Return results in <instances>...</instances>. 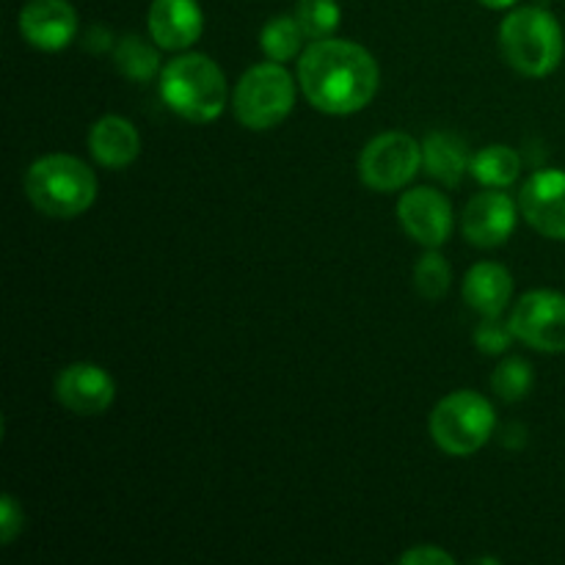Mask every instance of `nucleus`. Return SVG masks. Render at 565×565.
Here are the masks:
<instances>
[{
	"mask_svg": "<svg viewBox=\"0 0 565 565\" xmlns=\"http://www.w3.org/2000/svg\"><path fill=\"white\" fill-rule=\"evenodd\" d=\"M379 83V61L348 39H318L298 55V86L323 114L348 116L367 108Z\"/></svg>",
	"mask_w": 565,
	"mask_h": 565,
	"instance_id": "nucleus-1",
	"label": "nucleus"
},
{
	"mask_svg": "<svg viewBox=\"0 0 565 565\" xmlns=\"http://www.w3.org/2000/svg\"><path fill=\"white\" fill-rule=\"evenodd\" d=\"M25 193L39 213L50 218H75L97 199V177L75 154H44L28 166Z\"/></svg>",
	"mask_w": 565,
	"mask_h": 565,
	"instance_id": "nucleus-2",
	"label": "nucleus"
},
{
	"mask_svg": "<svg viewBox=\"0 0 565 565\" xmlns=\"http://www.w3.org/2000/svg\"><path fill=\"white\" fill-rule=\"evenodd\" d=\"M160 97L182 119L207 125L226 105V77L207 55L182 53L160 70Z\"/></svg>",
	"mask_w": 565,
	"mask_h": 565,
	"instance_id": "nucleus-3",
	"label": "nucleus"
},
{
	"mask_svg": "<svg viewBox=\"0 0 565 565\" xmlns=\"http://www.w3.org/2000/svg\"><path fill=\"white\" fill-rule=\"evenodd\" d=\"M500 47L519 75L546 77L561 66L565 36L552 11L541 6H522L502 20Z\"/></svg>",
	"mask_w": 565,
	"mask_h": 565,
	"instance_id": "nucleus-4",
	"label": "nucleus"
},
{
	"mask_svg": "<svg viewBox=\"0 0 565 565\" xmlns=\"http://www.w3.org/2000/svg\"><path fill=\"white\" fill-rule=\"evenodd\" d=\"M497 428V412L480 392L458 390L441 397L430 412V436L447 456H472Z\"/></svg>",
	"mask_w": 565,
	"mask_h": 565,
	"instance_id": "nucleus-5",
	"label": "nucleus"
},
{
	"mask_svg": "<svg viewBox=\"0 0 565 565\" xmlns=\"http://www.w3.org/2000/svg\"><path fill=\"white\" fill-rule=\"evenodd\" d=\"M296 94V77L290 75V70L279 61H265L252 66L237 81L232 92V108L237 121L248 130H270L292 114Z\"/></svg>",
	"mask_w": 565,
	"mask_h": 565,
	"instance_id": "nucleus-6",
	"label": "nucleus"
},
{
	"mask_svg": "<svg viewBox=\"0 0 565 565\" xmlns=\"http://www.w3.org/2000/svg\"><path fill=\"white\" fill-rule=\"evenodd\" d=\"M423 169V147L408 132H381L370 138L359 154V177L370 191L392 193L417 177Z\"/></svg>",
	"mask_w": 565,
	"mask_h": 565,
	"instance_id": "nucleus-7",
	"label": "nucleus"
},
{
	"mask_svg": "<svg viewBox=\"0 0 565 565\" xmlns=\"http://www.w3.org/2000/svg\"><path fill=\"white\" fill-rule=\"evenodd\" d=\"M513 337L533 351L565 353V296L557 290L524 292L511 312Z\"/></svg>",
	"mask_w": 565,
	"mask_h": 565,
	"instance_id": "nucleus-8",
	"label": "nucleus"
},
{
	"mask_svg": "<svg viewBox=\"0 0 565 565\" xmlns=\"http://www.w3.org/2000/svg\"><path fill=\"white\" fill-rule=\"evenodd\" d=\"M397 218H401L406 235L425 248L445 246L456 226L450 199L428 185L403 193L397 202Z\"/></svg>",
	"mask_w": 565,
	"mask_h": 565,
	"instance_id": "nucleus-9",
	"label": "nucleus"
},
{
	"mask_svg": "<svg viewBox=\"0 0 565 565\" xmlns=\"http://www.w3.org/2000/svg\"><path fill=\"white\" fill-rule=\"evenodd\" d=\"M519 210L539 235L565 241V171H535L519 193Z\"/></svg>",
	"mask_w": 565,
	"mask_h": 565,
	"instance_id": "nucleus-10",
	"label": "nucleus"
},
{
	"mask_svg": "<svg viewBox=\"0 0 565 565\" xmlns=\"http://www.w3.org/2000/svg\"><path fill=\"white\" fill-rule=\"evenodd\" d=\"M519 204L502 188L480 191L463 210V237L478 248L502 246L516 230Z\"/></svg>",
	"mask_w": 565,
	"mask_h": 565,
	"instance_id": "nucleus-11",
	"label": "nucleus"
},
{
	"mask_svg": "<svg viewBox=\"0 0 565 565\" xmlns=\"http://www.w3.org/2000/svg\"><path fill=\"white\" fill-rule=\"evenodd\" d=\"M55 397L66 412L94 417L110 408L116 397V381L94 362L66 364L55 379Z\"/></svg>",
	"mask_w": 565,
	"mask_h": 565,
	"instance_id": "nucleus-12",
	"label": "nucleus"
},
{
	"mask_svg": "<svg viewBox=\"0 0 565 565\" xmlns=\"http://www.w3.org/2000/svg\"><path fill=\"white\" fill-rule=\"evenodd\" d=\"M20 33L36 50H64L77 36V11L70 0H28L20 11Z\"/></svg>",
	"mask_w": 565,
	"mask_h": 565,
	"instance_id": "nucleus-13",
	"label": "nucleus"
},
{
	"mask_svg": "<svg viewBox=\"0 0 565 565\" xmlns=\"http://www.w3.org/2000/svg\"><path fill=\"white\" fill-rule=\"evenodd\" d=\"M147 31L160 50H188L204 31L202 6L196 0H152Z\"/></svg>",
	"mask_w": 565,
	"mask_h": 565,
	"instance_id": "nucleus-14",
	"label": "nucleus"
},
{
	"mask_svg": "<svg viewBox=\"0 0 565 565\" xmlns=\"http://www.w3.org/2000/svg\"><path fill=\"white\" fill-rule=\"evenodd\" d=\"M88 149L94 160L105 169H125L141 152V136L130 119L119 114H108L97 119L88 130Z\"/></svg>",
	"mask_w": 565,
	"mask_h": 565,
	"instance_id": "nucleus-15",
	"label": "nucleus"
},
{
	"mask_svg": "<svg viewBox=\"0 0 565 565\" xmlns=\"http://www.w3.org/2000/svg\"><path fill=\"white\" fill-rule=\"evenodd\" d=\"M513 296V276L500 263H478L463 279V298L480 318H500Z\"/></svg>",
	"mask_w": 565,
	"mask_h": 565,
	"instance_id": "nucleus-16",
	"label": "nucleus"
},
{
	"mask_svg": "<svg viewBox=\"0 0 565 565\" xmlns=\"http://www.w3.org/2000/svg\"><path fill=\"white\" fill-rule=\"evenodd\" d=\"M423 169L445 185H458L472 169V154L452 132H430L423 141Z\"/></svg>",
	"mask_w": 565,
	"mask_h": 565,
	"instance_id": "nucleus-17",
	"label": "nucleus"
},
{
	"mask_svg": "<svg viewBox=\"0 0 565 565\" xmlns=\"http://www.w3.org/2000/svg\"><path fill=\"white\" fill-rule=\"evenodd\" d=\"M469 174L486 188H508L522 174V158H519L516 149L505 147V143H491V147L472 154Z\"/></svg>",
	"mask_w": 565,
	"mask_h": 565,
	"instance_id": "nucleus-18",
	"label": "nucleus"
},
{
	"mask_svg": "<svg viewBox=\"0 0 565 565\" xmlns=\"http://www.w3.org/2000/svg\"><path fill=\"white\" fill-rule=\"evenodd\" d=\"M303 39H307V33H303L296 14H279L263 25V31H259V47H263V53L270 61L287 64V61L298 58L303 53Z\"/></svg>",
	"mask_w": 565,
	"mask_h": 565,
	"instance_id": "nucleus-19",
	"label": "nucleus"
},
{
	"mask_svg": "<svg viewBox=\"0 0 565 565\" xmlns=\"http://www.w3.org/2000/svg\"><path fill=\"white\" fill-rule=\"evenodd\" d=\"M152 44H149L147 39L136 36V33L119 39V44H116V50H114V61H116V66H119L121 75L130 77V81H136V83L152 81L154 72H158V64H160L158 50H154Z\"/></svg>",
	"mask_w": 565,
	"mask_h": 565,
	"instance_id": "nucleus-20",
	"label": "nucleus"
},
{
	"mask_svg": "<svg viewBox=\"0 0 565 565\" xmlns=\"http://www.w3.org/2000/svg\"><path fill=\"white\" fill-rule=\"evenodd\" d=\"M296 20L301 22L309 42L334 36L342 22V9L337 0H298Z\"/></svg>",
	"mask_w": 565,
	"mask_h": 565,
	"instance_id": "nucleus-21",
	"label": "nucleus"
},
{
	"mask_svg": "<svg viewBox=\"0 0 565 565\" xmlns=\"http://www.w3.org/2000/svg\"><path fill=\"white\" fill-rule=\"evenodd\" d=\"M533 367L524 359L508 356L505 362L497 364L494 375H491V390H494L500 401L516 403L527 397V392L533 390Z\"/></svg>",
	"mask_w": 565,
	"mask_h": 565,
	"instance_id": "nucleus-22",
	"label": "nucleus"
},
{
	"mask_svg": "<svg viewBox=\"0 0 565 565\" xmlns=\"http://www.w3.org/2000/svg\"><path fill=\"white\" fill-rule=\"evenodd\" d=\"M450 285L452 268L441 254L430 248L425 257L417 259V265H414V287H417L419 296L428 298V301H439L441 296H447Z\"/></svg>",
	"mask_w": 565,
	"mask_h": 565,
	"instance_id": "nucleus-23",
	"label": "nucleus"
},
{
	"mask_svg": "<svg viewBox=\"0 0 565 565\" xmlns=\"http://www.w3.org/2000/svg\"><path fill=\"white\" fill-rule=\"evenodd\" d=\"M513 340H516V337H513L511 323H505L502 315L500 318H483L478 329H475V345H478V351L486 353V356L505 353Z\"/></svg>",
	"mask_w": 565,
	"mask_h": 565,
	"instance_id": "nucleus-24",
	"label": "nucleus"
},
{
	"mask_svg": "<svg viewBox=\"0 0 565 565\" xmlns=\"http://www.w3.org/2000/svg\"><path fill=\"white\" fill-rule=\"evenodd\" d=\"M22 530V508L17 497L3 494V508H0V541L11 544L14 535Z\"/></svg>",
	"mask_w": 565,
	"mask_h": 565,
	"instance_id": "nucleus-25",
	"label": "nucleus"
},
{
	"mask_svg": "<svg viewBox=\"0 0 565 565\" xmlns=\"http://www.w3.org/2000/svg\"><path fill=\"white\" fill-rule=\"evenodd\" d=\"M403 565H452L456 557L447 555L439 546H417V550H408L406 555L401 557Z\"/></svg>",
	"mask_w": 565,
	"mask_h": 565,
	"instance_id": "nucleus-26",
	"label": "nucleus"
},
{
	"mask_svg": "<svg viewBox=\"0 0 565 565\" xmlns=\"http://www.w3.org/2000/svg\"><path fill=\"white\" fill-rule=\"evenodd\" d=\"M480 3L486 6V9H494V11H505V9H513V6L519 3V0H480Z\"/></svg>",
	"mask_w": 565,
	"mask_h": 565,
	"instance_id": "nucleus-27",
	"label": "nucleus"
}]
</instances>
